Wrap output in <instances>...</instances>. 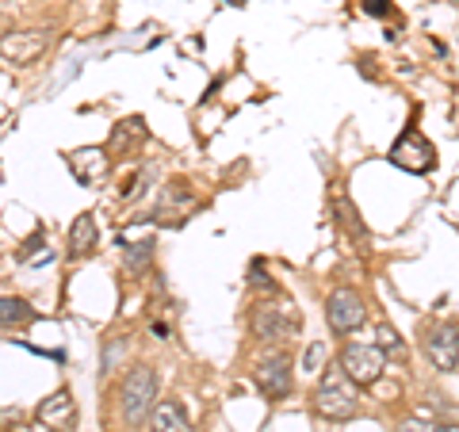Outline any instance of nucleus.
<instances>
[{"mask_svg":"<svg viewBox=\"0 0 459 432\" xmlns=\"http://www.w3.org/2000/svg\"><path fill=\"white\" fill-rule=\"evenodd\" d=\"M249 325H253V333L261 337V341L280 344V341L299 337V329H303V314H299L295 302L272 295V298H261V302L253 307Z\"/></svg>","mask_w":459,"mask_h":432,"instance_id":"f257e3e1","label":"nucleus"},{"mask_svg":"<svg viewBox=\"0 0 459 432\" xmlns=\"http://www.w3.org/2000/svg\"><path fill=\"white\" fill-rule=\"evenodd\" d=\"M153 406H157V376H153V367L134 364L123 376V386H119V413H123L126 428L146 425Z\"/></svg>","mask_w":459,"mask_h":432,"instance_id":"f03ea898","label":"nucleus"},{"mask_svg":"<svg viewBox=\"0 0 459 432\" xmlns=\"http://www.w3.org/2000/svg\"><path fill=\"white\" fill-rule=\"evenodd\" d=\"M314 410L329 417V421H349L356 413V383L344 376L341 364L322 371L318 386H314Z\"/></svg>","mask_w":459,"mask_h":432,"instance_id":"7ed1b4c3","label":"nucleus"},{"mask_svg":"<svg viewBox=\"0 0 459 432\" xmlns=\"http://www.w3.org/2000/svg\"><path fill=\"white\" fill-rule=\"evenodd\" d=\"M386 367V352L379 344H344L341 349V371L356 386H371Z\"/></svg>","mask_w":459,"mask_h":432,"instance_id":"20e7f679","label":"nucleus"},{"mask_svg":"<svg viewBox=\"0 0 459 432\" xmlns=\"http://www.w3.org/2000/svg\"><path fill=\"white\" fill-rule=\"evenodd\" d=\"M391 165L398 168H406V172H429L437 165V150H433V142H429L418 126H406V131L398 134V142L391 146Z\"/></svg>","mask_w":459,"mask_h":432,"instance_id":"39448f33","label":"nucleus"},{"mask_svg":"<svg viewBox=\"0 0 459 432\" xmlns=\"http://www.w3.org/2000/svg\"><path fill=\"white\" fill-rule=\"evenodd\" d=\"M368 318V307H364V295L352 291V287H337L325 302V322L333 333H356Z\"/></svg>","mask_w":459,"mask_h":432,"instance_id":"423d86ee","label":"nucleus"},{"mask_svg":"<svg viewBox=\"0 0 459 432\" xmlns=\"http://www.w3.org/2000/svg\"><path fill=\"white\" fill-rule=\"evenodd\" d=\"M50 47V35L42 27H23V31H4L0 35V57L12 65H35Z\"/></svg>","mask_w":459,"mask_h":432,"instance_id":"0eeeda50","label":"nucleus"},{"mask_svg":"<svg viewBox=\"0 0 459 432\" xmlns=\"http://www.w3.org/2000/svg\"><path fill=\"white\" fill-rule=\"evenodd\" d=\"M253 379H256V386H261L264 398L283 402L287 394H291V386H295V379H291V356H283V352L264 356L261 364L253 367Z\"/></svg>","mask_w":459,"mask_h":432,"instance_id":"6e6552de","label":"nucleus"},{"mask_svg":"<svg viewBox=\"0 0 459 432\" xmlns=\"http://www.w3.org/2000/svg\"><path fill=\"white\" fill-rule=\"evenodd\" d=\"M425 356H429V364H433L437 371H455V364H459V325L444 322V325L429 329Z\"/></svg>","mask_w":459,"mask_h":432,"instance_id":"1a4fd4ad","label":"nucleus"},{"mask_svg":"<svg viewBox=\"0 0 459 432\" xmlns=\"http://www.w3.org/2000/svg\"><path fill=\"white\" fill-rule=\"evenodd\" d=\"M39 421L47 425L50 432H77V402H74V394L65 391H54L47 402L39 406Z\"/></svg>","mask_w":459,"mask_h":432,"instance_id":"9d476101","label":"nucleus"},{"mask_svg":"<svg viewBox=\"0 0 459 432\" xmlns=\"http://www.w3.org/2000/svg\"><path fill=\"white\" fill-rule=\"evenodd\" d=\"M150 432H192V421L180 402H157L150 413Z\"/></svg>","mask_w":459,"mask_h":432,"instance_id":"9b49d317","label":"nucleus"},{"mask_svg":"<svg viewBox=\"0 0 459 432\" xmlns=\"http://www.w3.org/2000/svg\"><path fill=\"white\" fill-rule=\"evenodd\" d=\"M100 241V229H96V219L92 214H77V222L69 226V253L74 256H89Z\"/></svg>","mask_w":459,"mask_h":432,"instance_id":"f8f14e48","label":"nucleus"},{"mask_svg":"<svg viewBox=\"0 0 459 432\" xmlns=\"http://www.w3.org/2000/svg\"><path fill=\"white\" fill-rule=\"evenodd\" d=\"M142 142H146V123H142V119H123L119 126H115V134H111V146H108V153L138 150Z\"/></svg>","mask_w":459,"mask_h":432,"instance_id":"ddd939ff","label":"nucleus"},{"mask_svg":"<svg viewBox=\"0 0 459 432\" xmlns=\"http://www.w3.org/2000/svg\"><path fill=\"white\" fill-rule=\"evenodd\" d=\"M74 172H77L84 184H96V180L108 172V153H104V150H77Z\"/></svg>","mask_w":459,"mask_h":432,"instance_id":"4468645a","label":"nucleus"},{"mask_svg":"<svg viewBox=\"0 0 459 432\" xmlns=\"http://www.w3.org/2000/svg\"><path fill=\"white\" fill-rule=\"evenodd\" d=\"M39 318V314L27 307L23 298H0V329H23L31 325Z\"/></svg>","mask_w":459,"mask_h":432,"instance_id":"2eb2a0df","label":"nucleus"},{"mask_svg":"<svg viewBox=\"0 0 459 432\" xmlns=\"http://www.w3.org/2000/svg\"><path fill=\"white\" fill-rule=\"evenodd\" d=\"M333 214H337V222L344 226V234L364 238V219H360V211H356V203H349V195H344L341 188H333Z\"/></svg>","mask_w":459,"mask_h":432,"instance_id":"dca6fc26","label":"nucleus"},{"mask_svg":"<svg viewBox=\"0 0 459 432\" xmlns=\"http://www.w3.org/2000/svg\"><path fill=\"white\" fill-rule=\"evenodd\" d=\"M150 256H153V245L150 241H138L126 249V272H146L150 268Z\"/></svg>","mask_w":459,"mask_h":432,"instance_id":"f3484780","label":"nucleus"},{"mask_svg":"<svg viewBox=\"0 0 459 432\" xmlns=\"http://www.w3.org/2000/svg\"><path fill=\"white\" fill-rule=\"evenodd\" d=\"M39 253H50V249H47V245H42V234H31V238L23 241V249L16 253V261H23V264H27V261H35Z\"/></svg>","mask_w":459,"mask_h":432,"instance_id":"a211bd4d","label":"nucleus"},{"mask_svg":"<svg viewBox=\"0 0 459 432\" xmlns=\"http://www.w3.org/2000/svg\"><path fill=\"white\" fill-rule=\"evenodd\" d=\"M376 341H379L383 352H398V349H402V337L394 333L391 325H383V322H379V329H376Z\"/></svg>","mask_w":459,"mask_h":432,"instance_id":"6ab92c4d","label":"nucleus"},{"mask_svg":"<svg viewBox=\"0 0 459 432\" xmlns=\"http://www.w3.org/2000/svg\"><path fill=\"white\" fill-rule=\"evenodd\" d=\"M322 364H325V344H310L307 356H303V367L307 371H318Z\"/></svg>","mask_w":459,"mask_h":432,"instance_id":"aec40b11","label":"nucleus"},{"mask_svg":"<svg viewBox=\"0 0 459 432\" xmlns=\"http://www.w3.org/2000/svg\"><path fill=\"white\" fill-rule=\"evenodd\" d=\"M249 287H261V291H268V295H280V287L268 280V272H264V268H253V276H249Z\"/></svg>","mask_w":459,"mask_h":432,"instance_id":"412c9836","label":"nucleus"},{"mask_svg":"<svg viewBox=\"0 0 459 432\" xmlns=\"http://www.w3.org/2000/svg\"><path fill=\"white\" fill-rule=\"evenodd\" d=\"M360 8L368 16H386V12H391V0H360Z\"/></svg>","mask_w":459,"mask_h":432,"instance_id":"4be33fe9","label":"nucleus"},{"mask_svg":"<svg viewBox=\"0 0 459 432\" xmlns=\"http://www.w3.org/2000/svg\"><path fill=\"white\" fill-rule=\"evenodd\" d=\"M398 432H437V425H425V421H406Z\"/></svg>","mask_w":459,"mask_h":432,"instance_id":"5701e85b","label":"nucleus"},{"mask_svg":"<svg viewBox=\"0 0 459 432\" xmlns=\"http://www.w3.org/2000/svg\"><path fill=\"white\" fill-rule=\"evenodd\" d=\"M437 432H459V425H437Z\"/></svg>","mask_w":459,"mask_h":432,"instance_id":"b1692460","label":"nucleus"}]
</instances>
